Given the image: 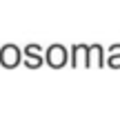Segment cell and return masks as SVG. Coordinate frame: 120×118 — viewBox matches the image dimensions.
Here are the masks:
<instances>
[{
	"mask_svg": "<svg viewBox=\"0 0 120 118\" xmlns=\"http://www.w3.org/2000/svg\"><path fill=\"white\" fill-rule=\"evenodd\" d=\"M47 60H49L51 67H62L67 62V49L62 45H51L47 49Z\"/></svg>",
	"mask_w": 120,
	"mask_h": 118,
	"instance_id": "cell-1",
	"label": "cell"
},
{
	"mask_svg": "<svg viewBox=\"0 0 120 118\" xmlns=\"http://www.w3.org/2000/svg\"><path fill=\"white\" fill-rule=\"evenodd\" d=\"M18 60H20V49L16 45H7V47L0 49V62L4 67H16Z\"/></svg>",
	"mask_w": 120,
	"mask_h": 118,
	"instance_id": "cell-2",
	"label": "cell"
}]
</instances>
